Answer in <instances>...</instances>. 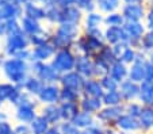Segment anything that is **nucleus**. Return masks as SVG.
I'll return each mask as SVG.
<instances>
[{"mask_svg": "<svg viewBox=\"0 0 153 134\" xmlns=\"http://www.w3.org/2000/svg\"><path fill=\"white\" fill-rule=\"evenodd\" d=\"M25 45H26V41H25L23 31L18 30V31L8 34L6 47H7V52H8L10 54H16L19 50L23 49Z\"/></svg>", "mask_w": 153, "mask_h": 134, "instance_id": "nucleus-1", "label": "nucleus"}, {"mask_svg": "<svg viewBox=\"0 0 153 134\" xmlns=\"http://www.w3.org/2000/svg\"><path fill=\"white\" fill-rule=\"evenodd\" d=\"M22 14V6L8 1L0 7V19L10 21V19H18V16Z\"/></svg>", "mask_w": 153, "mask_h": 134, "instance_id": "nucleus-2", "label": "nucleus"}, {"mask_svg": "<svg viewBox=\"0 0 153 134\" xmlns=\"http://www.w3.org/2000/svg\"><path fill=\"white\" fill-rule=\"evenodd\" d=\"M145 16V8L142 4H126L123 8V18L127 21H140Z\"/></svg>", "mask_w": 153, "mask_h": 134, "instance_id": "nucleus-3", "label": "nucleus"}, {"mask_svg": "<svg viewBox=\"0 0 153 134\" xmlns=\"http://www.w3.org/2000/svg\"><path fill=\"white\" fill-rule=\"evenodd\" d=\"M123 29L126 34L131 37V39H134V41H140L144 35V26L140 23V21H127Z\"/></svg>", "mask_w": 153, "mask_h": 134, "instance_id": "nucleus-4", "label": "nucleus"}, {"mask_svg": "<svg viewBox=\"0 0 153 134\" xmlns=\"http://www.w3.org/2000/svg\"><path fill=\"white\" fill-rule=\"evenodd\" d=\"M81 12L77 6H71L67 8H62V14H61V23L68 22V23H77L80 21Z\"/></svg>", "mask_w": 153, "mask_h": 134, "instance_id": "nucleus-5", "label": "nucleus"}, {"mask_svg": "<svg viewBox=\"0 0 153 134\" xmlns=\"http://www.w3.org/2000/svg\"><path fill=\"white\" fill-rule=\"evenodd\" d=\"M25 14H26V16L38 21V19L45 18V8H42V7L38 6L37 3H34V1L30 0L27 4H25Z\"/></svg>", "mask_w": 153, "mask_h": 134, "instance_id": "nucleus-6", "label": "nucleus"}, {"mask_svg": "<svg viewBox=\"0 0 153 134\" xmlns=\"http://www.w3.org/2000/svg\"><path fill=\"white\" fill-rule=\"evenodd\" d=\"M22 29H23L26 33L31 34V35H35L37 33L41 31L39 23H38L35 19H33V18H29V16L22 18Z\"/></svg>", "mask_w": 153, "mask_h": 134, "instance_id": "nucleus-7", "label": "nucleus"}, {"mask_svg": "<svg viewBox=\"0 0 153 134\" xmlns=\"http://www.w3.org/2000/svg\"><path fill=\"white\" fill-rule=\"evenodd\" d=\"M96 4L103 12H111L118 8L119 0H96Z\"/></svg>", "mask_w": 153, "mask_h": 134, "instance_id": "nucleus-8", "label": "nucleus"}, {"mask_svg": "<svg viewBox=\"0 0 153 134\" xmlns=\"http://www.w3.org/2000/svg\"><path fill=\"white\" fill-rule=\"evenodd\" d=\"M102 22V16L99 14H95V12H91L87 18V27L90 30H94V29H98L99 23Z\"/></svg>", "mask_w": 153, "mask_h": 134, "instance_id": "nucleus-9", "label": "nucleus"}, {"mask_svg": "<svg viewBox=\"0 0 153 134\" xmlns=\"http://www.w3.org/2000/svg\"><path fill=\"white\" fill-rule=\"evenodd\" d=\"M104 22H106L108 26H122L123 24V15H119V14H110L108 16L104 19Z\"/></svg>", "mask_w": 153, "mask_h": 134, "instance_id": "nucleus-10", "label": "nucleus"}, {"mask_svg": "<svg viewBox=\"0 0 153 134\" xmlns=\"http://www.w3.org/2000/svg\"><path fill=\"white\" fill-rule=\"evenodd\" d=\"M12 93H14V90H12L11 85L0 83V102H3L6 99H11Z\"/></svg>", "mask_w": 153, "mask_h": 134, "instance_id": "nucleus-11", "label": "nucleus"}, {"mask_svg": "<svg viewBox=\"0 0 153 134\" xmlns=\"http://www.w3.org/2000/svg\"><path fill=\"white\" fill-rule=\"evenodd\" d=\"M142 45H144L145 49L153 52V30H149V31L142 37Z\"/></svg>", "mask_w": 153, "mask_h": 134, "instance_id": "nucleus-12", "label": "nucleus"}, {"mask_svg": "<svg viewBox=\"0 0 153 134\" xmlns=\"http://www.w3.org/2000/svg\"><path fill=\"white\" fill-rule=\"evenodd\" d=\"M146 22H148L149 30H153V7H150L148 14H146Z\"/></svg>", "mask_w": 153, "mask_h": 134, "instance_id": "nucleus-13", "label": "nucleus"}, {"mask_svg": "<svg viewBox=\"0 0 153 134\" xmlns=\"http://www.w3.org/2000/svg\"><path fill=\"white\" fill-rule=\"evenodd\" d=\"M7 34V29H6V21L0 19V35Z\"/></svg>", "mask_w": 153, "mask_h": 134, "instance_id": "nucleus-14", "label": "nucleus"}, {"mask_svg": "<svg viewBox=\"0 0 153 134\" xmlns=\"http://www.w3.org/2000/svg\"><path fill=\"white\" fill-rule=\"evenodd\" d=\"M31 1H34V3H37V4H43V6H50V4H53V0H31Z\"/></svg>", "mask_w": 153, "mask_h": 134, "instance_id": "nucleus-15", "label": "nucleus"}, {"mask_svg": "<svg viewBox=\"0 0 153 134\" xmlns=\"http://www.w3.org/2000/svg\"><path fill=\"white\" fill-rule=\"evenodd\" d=\"M12 3L18 4V6H25V4H27L30 1V0H11Z\"/></svg>", "mask_w": 153, "mask_h": 134, "instance_id": "nucleus-16", "label": "nucleus"}, {"mask_svg": "<svg viewBox=\"0 0 153 134\" xmlns=\"http://www.w3.org/2000/svg\"><path fill=\"white\" fill-rule=\"evenodd\" d=\"M127 4H141L142 0H125Z\"/></svg>", "mask_w": 153, "mask_h": 134, "instance_id": "nucleus-17", "label": "nucleus"}, {"mask_svg": "<svg viewBox=\"0 0 153 134\" xmlns=\"http://www.w3.org/2000/svg\"><path fill=\"white\" fill-rule=\"evenodd\" d=\"M150 7H153V0H150Z\"/></svg>", "mask_w": 153, "mask_h": 134, "instance_id": "nucleus-18", "label": "nucleus"}, {"mask_svg": "<svg viewBox=\"0 0 153 134\" xmlns=\"http://www.w3.org/2000/svg\"><path fill=\"white\" fill-rule=\"evenodd\" d=\"M0 103H1V102H0Z\"/></svg>", "mask_w": 153, "mask_h": 134, "instance_id": "nucleus-19", "label": "nucleus"}]
</instances>
